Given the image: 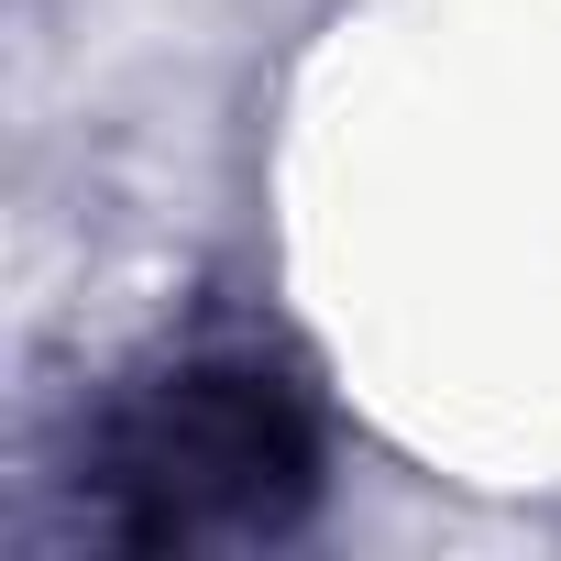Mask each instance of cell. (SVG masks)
I'll list each match as a JSON object with an SVG mask.
<instances>
[{
  "mask_svg": "<svg viewBox=\"0 0 561 561\" xmlns=\"http://www.w3.org/2000/svg\"><path fill=\"white\" fill-rule=\"evenodd\" d=\"M78 528L111 550H253L320 506V397L264 342H176L133 364L67 462Z\"/></svg>",
  "mask_w": 561,
  "mask_h": 561,
  "instance_id": "1",
  "label": "cell"
}]
</instances>
